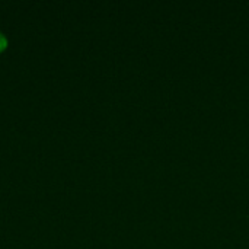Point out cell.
<instances>
[{
	"mask_svg": "<svg viewBox=\"0 0 249 249\" xmlns=\"http://www.w3.org/2000/svg\"><path fill=\"white\" fill-rule=\"evenodd\" d=\"M6 47H7V38L4 36V34H1V32H0V53H1V51H4V50H6Z\"/></svg>",
	"mask_w": 249,
	"mask_h": 249,
	"instance_id": "cell-1",
	"label": "cell"
}]
</instances>
